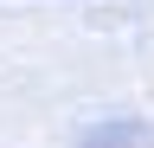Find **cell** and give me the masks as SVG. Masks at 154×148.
<instances>
[]
</instances>
